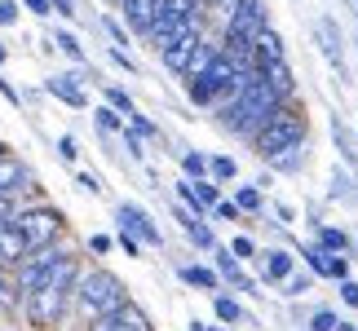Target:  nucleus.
<instances>
[{"instance_id":"nucleus-1","label":"nucleus","mask_w":358,"mask_h":331,"mask_svg":"<svg viewBox=\"0 0 358 331\" xmlns=\"http://www.w3.org/2000/svg\"><path fill=\"white\" fill-rule=\"evenodd\" d=\"M287 102L274 93V84L261 71H252L248 75V84H243V93H239V102H230V106H222V128H230L235 137H248V142H257L261 137V128L279 115Z\"/></svg>"},{"instance_id":"nucleus-2","label":"nucleus","mask_w":358,"mask_h":331,"mask_svg":"<svg viewBox=\"0 0 358 331\" xmlns=\"http://www.w3.org/2000/svg\"><path fill=\"white\" fill-rule=\"evenodd\" d=\"M76 305L89 323H102V318H115V314L129 305V287H124L111 270H89L76 287Z\"/></svg>"},{"instance_id":"nucleus-3","label":"nucleus","mask_w":358,"mask_h":331,"mask_svg":"<svg viewBox=\"0 0 358 331\" xmlns=\"http://www.w3.org/2000/svg\"><path fill=\"white\" fill-rule=\"evenodd\" d=\"M292 146H306V110H296L292 102H287L279 115H274L266 128H261V137H257V155L270 163L274 155H283V150H292Z\"/></svg>"},{"instance_id":"nucleus-4","label":"nucleus","mask_w":358,"mask_h":331,"mask_svg":"<svg viewBox=\"0 0 358 331\" xmlns=\"http://www.w3.org/2000/svg\"><path fill=\"white\" fill-rule=\"evenodd\" d=\"M13 226L22 230V239L31 243V252H40V247H53V239H58V230H62V216H58V208H22L13 216Z\"/></svg>"},{"instance_id":"nucleus-5","label":"nucleus","mask_w":358,"mask_h":331,"mask_svg":"<svg viewBox=\"0 0 358 331\" xmlns=\"http://www.w3.org/2000/svg\"><path fill=\"white\" fill-rule=\"evenodd\" d=\"M62 256H71V252H58V247H40V252H31L18 265V292H27V296L40 292V287L53 279V270H58Z\"/></svg>"},{"instance_id":"nucleus-6","label":"nucleus","mask_w":358,"mask_h":331,"mask_svg":"<svg viewBox=\"0 0 358 331\" xmlns=\"http://www.w3.org/2000/svg\"><path fill=\"white\" fill-rule=\"evenodd\" d=\"M66 300H71V292H58V287H40V292L27 296V323H31L36 331H49L58 327Z\"/></svg>"},{"instance_id":"nucleus-7","label":"nucleus","mask_w":358,"mask_h":331,"mask_svg":"<svg viewBox=\"0 0 358 331\" xmlns=\"http://www.w3.org/2000/svg\"><path fill=\"white\" fill-rule=\"evenodd\" d=\"M266 0H239L235 13L226 18V36L230 40H248V45H257V36L266 31Z\"/></svg>"},{"instance_id":"nucleus-8","label":"nucleus","mask_w":358,"mask_h":331,"mask_svg":"<svg viewBox=\"0 0 358 331\" xmlns=\"http://www.w3.org/2000/svg\"><path fill=\"white\" fill-rule=\"evenodd\" d=\"M115 216H120V230H124V234H133L137 243H150V247H159V226H155V221H150L142 208H137V203H120V208H115Z\"/></svg>"},{"instance_id":"nucleus-9","label":"nucleus","mask_w":358,"mask_h":331,"mask_svg":"<svg viewBox=\"0 0 358 331\" xmlns=\"http://www.w3.org/2000/svg\"><path fill=\"white\" fill-rule=\"evenodd\" d=\"M199 49H203V31H190V36L177 40V45L164 49L159 58H164V66H169V71H182V75H186V71H190V62L199 58Z\"/></svg>"},{"instance_id":"nucleus-10","label":"nucleus","mask_w":358,"mask_h":331,"mask_svg":"<svg viewBox=\"0 0 358 331\" xmlns=\"http://www.w3.org/2000/svg\"><path fill=\"white\" fill-rule=\"evenodd\" d=\"M27 256H31V243H27L22 230L13 226V216L0 221V265H13V270H18Z\"/></svg>"},{"instance_id":"nucleus-11","label":"nucleus","mask_w":358,"mask_h":331,"mask_svg":"<svg viewBox=\"0 0 358 331\" xmlns=\"http://www.w3.org/2000/svg\"><path fill=\"white\" fill-rule=\"evenodd\" d=\"M314 40H319L323 58L336 66V75L345 80V53H341V31H336V22H332V18H319V22H314Z\"/></svg>"},{"instance_id":"nucleus-12","label":"nucleus","mask_w":358,"mask_h":331,"mask_svg":"<svg viewBox=\"0 0 358 331\" xmlns=\"http://www.w3.org/2000/svg\"><path fill=\"white\" fill-rule=\"evenodd\" d=\"M124 22L133 27V31H142V36H150V27L159 22V9H164V0H124Z\"/></svg>"},{"instance_id":"nucleus-13","label":"nucleus","mask_w":358,"mask_h":331,"mask_svg":"<svg viewBox=\"0 0 358 331\" xmlns=\"http://www.w3.org/2000/svg\"><path fill=\"white\" fill-rule=\"evenodd\" d=\"M292 274H296V256H292V252H283V247H270V252L261 256V279H266V283H279V287H283Z\"/></svg>"},{"instance_id":"nucleus-14","label":"nucleus","mask_w":358,"mask_h":331,"mask_svg":"<svg viewBox=\"0 0 358 331\" xmlns=\"http://www.w3.org/2000/svg\"><path fill=\"white\" fill-rule=\"evenodd\" d=\"M217 274H222V279H226L230 287H235V292H248V296H261V292H257V283H252V279H248V274H243V265H239V256L230 252V247H222V252H217Z\"/></svg>"},{"instance_id":"nucleus-15","label":"nucleus","mask_w":358,"mask_h":331,"mask_svg":"<svg viewBox=\"0 0 358 331\" xmlns=\"http://www.w3.org/2000/svg\"><path fill=\"white\" fill-rule=\"evenodd\" d=\"M22 190H31V172H27V163L0 155V195L13 199V195H22Z\"/></svg>"},{"instance_id":"nucleus-16","label":"nucleus","mask_w":358,"mask_h":331,"mask_svg":"<svg viewBox=\"0 0 358 331\" xmlns=\"http://www.w3.org/2000/svg\"><path fill=\"white\" fill-rule=\"evenodd\" d=\"M45 93H49V98H58V102H66V106H76V110L89 106V98H85V89H80L76 75H49L45 80Z\"/></svg>"},{"instance_id":"nucleus-17","label":"nucleus","mask_w":358,"mask_h":331,"mask_svg":"<svg viewBox=\"0 0 358 331\" xmlns=\"http://www.w3.org/2000/svg\"><path fill=\"white\" fill-rule=\"evenodd\" d=\"M274 62H287V53H283V36L274 31V27H266V31L257 36V71H266Z\"/></svg>"},{"instance_id":"nucleus-18","label":"nucleus","mask_w":358,"mask_h":331,"mask_svg":"<svg viewBox=\"0 0 358 331\" xmlns=\"http://www.w3.org/2000/svg\"><path fill=\"white\" fill-rule=\"evenodd\" d=\"M314 243H319L323 252H332V256H350L354 252V234H345L341 226H319L314 230Z\"/></svg>"},{"instance_id":"nucleus-19","label":"nucleus","mask_w":358,"mask_h":331,"mask_svg":"<svg viewBox=\"0 0 358 331\" xmlns=\"http://www.w3.org/2000/svg\"><path fill=\"white\" fill-rule=\"evenodd\" d=\"M332 142L341 150V159H345V168L358 177V137L345 128V119H341V115H332Z\"/></svg>"},{"instance_id":"nucleus-20","label":"nucleus","mask_w":358,"mask_h":331,"mask_svg":"<svg viewBox=\"0 0 358 331\" xmlns=\"http://www.w3.org/2000/svg\"><path fill=\"white\" fill-rule=\"evenodd\" d=\"M177 221H182V230H186V239L195 243V247H203V252H213L217 247V239H213V230L203 226V221L190 212V208H177Z\"/></svg>"},{"instance_id":"nucleus-21","label":"nucleus","mask_w":358,"mask_h":331,"mask_svg":"<svg viewBox=\"0 0 358 331\" xmlns=\"http://www.w3.org/2000/svg\"><path fill=\"white\" fill-rule=\"evenodd\" d=\"M186 98L195 102V106H208V102H222V84L203 71V75H190L186 80Z\"/></svg>"},{"instance_id":"nucleus-22","label":"nucleus","mask_w":358,"mask_h":331,"mask_svg":"<svg viewBox=\"0 0 358 331\" xmlns=\"http://www.w3.org/2000/svg\"><path fill=\"white\" fill-rule=\"evenodd\" d=\"M274 84V93H279L283 102H292V93H296V80H292V66L287 62H274V66H266V71H261Z\"/></svg>"},{"instance_id":"nucleus-23","label":"nucleus","mask_w":358,"mask_h":331,"mask_svg":"<svg viewBox=\"0 0 358 331\" xmlns=\"http://www.w3.org/2000/svg\"><path fill=\"white\" fill-rule=\"evenodd\" d=\"M301 256H306V265H310V274L314 279H332V252H323L319 243H310V247H301Z\"/></svg>"},{"instance_id":"nucleus-24","label":"nucleus","mask_w":358,"mask_h":331,"mask_svg":"<svg viewBox=\"0 0 358 331\" xmlns=\"http://www.w3.org/2000/svg\"><path fill=\"white\" fill-rule=\"evenodd\" d=\"M182 279H186L190 287L213 292V296H217V287H222V274H217V270H203V265H182Z\"/></svg>"},{"instance_id":"nucleus-25","label":"nucleus","mask_w":358,"mask_h":331,"mask_svg":"<svg viewBox=\"0 0 358 331\" xmlns=\"http://www.w3.org/2000/svg\"><path fill=\"white\" fill-rule=\"evenodd\" d=\"M115 323H120V331H150V318H146V309L137 305V300H129V305L115 314Z\"/></svg>"},{"instance_id":"nucleus-26","label":"nucleus","mask_w":358,"mask_h":331,"mask_svg":"<svg viewBox=\"0 0 358 331\" xmlns=\"http://www.w3.org/2000/svg\"><path fill=\"white\" fill-rule=\"evenodd\" d=\"M213 309H217V318H222L226 327H230V323H248L243 305H239L235 296H226V292H217V296H213Z\"/></svg>"},{"instance_id":"nucleus-27","label":"nucleus","mask_w":358,"mask_h":331,"mask_svg":"<svg viewBox=\"0 0 358 331\" xmlns=\"http://www.w3.org/2000/svg\"><path fill=\"white\" fill-rule=\"evenodd\" d=\"M270 168L274 172H301L306 168V146H292V150H283V155H274Z\"/></svg>"},{"instance_id":"nucleus-28","label":"nucleus","mask_w":358,"mask_h":331,"mask_svg":"<svg viewBox=\"0 0 358 331\" xmlns=\"http://www.w3.org/2000/svg\"><path fill=\"white\" fill-rule=\"evenodd\" d=\"M332 199H358V190H354V172L350 168H332V190H327Z\"/></svg>"},{"instance_id":"nucleus-29","label":"nucleus","mask_w":358,"mask_h":331,"mask_svg":"<svg viewBox=\"0 0 358 331\" xmlns=\"http://www.w3.org/2000/svg\"><path fill=\"white\" fill-rule=\"evenodd\" d=\"M93 119H98L102 133H124V128H129V119H124L120 110H111V106H98V110H93Z\"/></svg>"},{"instance_id":"nucleus-30","label":"nucleus","mask_w":358,"mask_h":331,"mask_svg":"<svg viewBox=\"0 0 358 331\" xmlns=\"http://www.w3.org/2000/svg\"><path fill=\"white\" fill-rule=\"evenodd\" d=\"M208 172H213V182H235V177H239V163L230 159V155H213L208 159Z\"/></svg>"},{"instance_id":"nucleus-31","label":"nucleus","mask_w":358,"mask_h":331,"mask_svg":"<svg viewBox=\"0 0 358 331\" xmlns=\"http://www.w3.org/2000/svg\"><path fill=\"white\" fill-rule=\"evenodd\" d=\"M182 168H186L190 182H208V177H203V172H208V155H199V150H186V155H182Z\"/></svg>"},{"instance_id":"nucleus-32","label":"nucleus","mask_w":358,"mask_h":331,"mask_svg":"<svg viewBox=\"0 0 358 331\" xmlns=\"http://www.w3.org/2000/svg\"><path fill=\"white\" fill-rule=\"evenodd\" d=\"M53 45H58V49H62L71 62H89V58H85V45H80V40H76L71 31H53Z\"/></svg>"},{"instance_id":"nucleus-33","label":"nucleus","mask_w":358,"mask_h":331,"mask_svg":"<svg viewBox=\"0 0 358 331\" xmlns=\"http://www.w3.org/2000/svg\"><path fill=\"white\" fill-rule=\"evenodd\" d=\"M235 203H239L243 212H261V208H266V195H261V186H239Z\"/></svg>"},{"instance_id":"nucleus-34","label":"nucleus","mask_w":358,"mask_h":331,"mask_svg":"<svg viewBox=\"0 0 358 331\" xmlns=\"http://www.w3.org/2000/svg\"><path fill=\"white\" fill-rule=\"evenodd\" d=\"M106 106H111V110H120L124 119H133V115H137V106H133V98H129V93H124V89H115V84L106 89Z\"/></svg>"},{"instance_id":"nucleus-35","label":"nucleus","mask_w":358,"mask_h":331,"mask_svg":"<svg viewBox=\"0 0 358 331\" xmlns=\"http://www.w3.org/2000/svg\"><path fill=\"white\" fill-rule=\"evenodd\" d=\"M310 287H314V274H310V270H296L292 279L283 283V296H292V300H296V296H306Z\"/></svg>"},{"instance_id":"nucleus-36","label":"nucleus","mask_w":358,"mask_h":331,"mask_svg":"<svg viewBox=\"0 0 358 331\" xmlns=\"http://www.w3.org/2000/svg\"><path fill=\"white\" fill-rule=\"evenodd\" d=\"M190 186H195V195H199L203 208H217V203H222V190H217L213 177H208V182H190Z\"/></svg>"},{"instance_id":"nucleus-37","label":"nucleus","mask_w":358,"mask_h":331,"mask_svg":"<svg viewBox=\"0 0 358 331\" xmlns=\"http://www.w3.org/2000/svg\"><path fill=\"white\" fill-rule=\"evenodd\" d=\"M177 199H182V208H190L195 216H203V212H208V208L199 203V195H195V186H190V182H182V186H177Z\"/></svg>"},{"instance_id":"nucleus-38","label":"nucleus","mask_w":358,"mask_h":331,"mask_svg":"<svg viewBox=\"0 0 358 331\" xmlns=\"http://www.w3.org/2000/svg\"><path fill=\"white\" fill-rule=\"evenodd\" d=\"M341 318H336V309H314V318H310V331H336Z\"/></svg>"},{"instance_id":"nucleus-39","label":"nucleus","mask_w":358,"mask_h":331,"mask_svg":"<svg viewBox=\"0 0 358 331\" xmlns=\"http://www.w3.org/2000/svg\"><path fill=\"white\" fill-rule=\"evenodd\" d=\"M129 128H133L137 137H159V124H150V119L142 115V110H137V115L129 119Z\"/></svg>"},{"instance_id":"nucleus-40","label":"nucleus","mask_w":358,"mask_h":331,"mask_svg":"<svg viewBox=\"0 0 358 331\" xmlns=\"http://www.w3.org/2000/svg\"><path fill=\"white\" fill-rule=\"evenodd\" d=\"M230 252H235L239 260H252V256H257V243H252V239H248V234H239V239H235V243H230Z\"/></svg>"},{"instance_id":"nucleus-41","label":"nucleus","mask_w":358,"mask_h":331,"mask_svg":"<svg viewBox=\"0 0 358 331\" xmlns=\"http://www.w3.org/2000/svg\"><path fill=\"white\" fill-rule=\"evenodd\" d=\"M239 212H243V208H239L235 199H222V203L213 208V216H222V221H239Z\"/></svg>"},{"instance_id":"nucleus-42","label":"nucleus","mask_w":358,"mask_h":331,"mask_svg":"<svg viewBox=\"0 0 358 331\" xmlns=\"http://www.w3.org/2000/svg\"><path fill=\"white\" fill-rule=\"evenodd\" d=\"M120 137H124V146H129V155H133V159H146V150H142V137H137L133 128H124Z\"/></svg>"},{"instance_id":"nucleus-43","label":"nucleus","mask_w":358,"mask_h":331,"mask_svg":"<svg viewBox=\"0 0 358 331\" xmlns=\"http://www.w3.org/2000/svg\"><path fill=\"white\" fill-rule=\"evenodd\" d=\"M18 22V0H0V27Z\"/></svg>"},{"instance_id":"nucleus-44","label":"nucleus","mask_w":358,"mask_h":331,"mask_svg":"<svg viewBox=\"0 0 358 331\" xmlns=\"http://www.w3.org/2000/svg\"><path fill=\"white\" fill-rule=\"evenodd\" d=\"M341 300H345L350 309H358V283H354V279H345V283H341Z\"/></svg>"},{"instance_id":"nucleus-45","label":"nucleus","mask_w":358,"mask_h":331,"mask_svg":"<svg viewBox=\"0 0 358 331\" xmlns=\"http://www.w3.org/2000/svg\"><path fill=\"white\" fill-rule=\"evenodd\" d=\"M76 186H85L89 195H98V190H102V182H98V177H93V172H80V177H76Z\"/></svg>"},{"instance_id":"nucleus-46","label":"nucleus","mask_w":358,"mask_h":331,"mask_svg":"<svg viewBox=\"0 0 358 331\" xmlns=\"http://www.w3.org/2000/svg\"><path fill=\"white\" fill-rule=\"evenodd\" d=\"M120 247H124V256H137V252H142V243H137L133 234H124V230H120Z\"/></svg>"},{"instance_id":"nucleus-47","label":"nucleus","mask_w":358,"mask_h":331,"mask_svg":"<svg viewBox=\"0 0 358 331\" xmlns=\"http://www.w3.org/2000/svg\"><path fill=\"white\" fill-rule=\"evenodd\" d=\"M58 155H62L66 163L76 159V137H58Z\"/></svg>"},{"instance_id":"nucleus-48","label":"nucleus","mask_w":358,"mask_h":331,"mask_svg":"<svg viewBox=\"0 0 358 331\" xmlns=\"http://www.w3.org/2000/svg\"><path fill=\"white\" fill-rule=\"evenodd\" d=\"M49 5H53V13H62V18H76V5H71V0H49Z\"/></svg>"},{"instance_id":"nucleus-49","label":"nucleus","mask_w":358,"mask_h":331,"mask_svg":"<svg viewBox=\"0 0 358 331\" xmlns=\"http://www.w3.org/2000/svg\"><path fill=\"white\" fill-rule=\"evenodd\" d=\"M22 5L31 9V13H40V18H49V13H53V5H49V0H22Z\"/></svg>"},{"instance_id":"nucleus-50","label":"nucleus","mask_w":358,"mask_h":331,"mask_svg":"<svg viewBox=\"0 0 358 331\" xmlns=\"http://www.w3.org/2000/svg\"><path fill=\"white\" fill-rule=\"evenodd\" d=\"M111 62H120L124 71H137V66H133V58H129V53H124V49H115V45H111Z\"/></svg>"},{"instance_id":"nucleus-51","label":"nucleus","mask_w":358,"mask_h":331,"mask_svg":"<svg viewBox=\"0 0 358 331\" xmlns=\"http://www.w3.org/2000/svg\"><path fill=\"white\" fill-rule=\"evenodd\" d=\"M274 212H279L283 226H292V221H296V208H287V203H274Z\"/></svg>"},{"instance_id":"nucleus-52","label":"nucleus","mask_w":358,"mask_h":331,"mask_svg":"<svg viewBox=\"0 0 358 331\" xmlns=\"http://www.w3.org/2000/svg\"><path fill=\"white\" fill-rule=\"evenodd\" d=\"M89 243H93V252H111V239H106V234H93Z\"/></svg>"},{"instance_id":"nucleus-53","label":"nucleus","mask_w":358,"mask_h":331,"mask_svg":"<svg viewBox=\"0 0 358 331\" xmlns=\"http://www.w3.org/2000/svg\"><path fill=\"white\" fill-rule=\"evenodd\" d=\"M106 31H111V40H120V45H124V27L115 18H106Z\"/></svg>"},{"instance_id":"nucleus-54","label":"nucleus","mask_w":358,"mask_h":331,"mask_svg":"<svg viewBox=\"0 0 358 331\" xmlns=\"http://www.w3.org/2000/svg\"><path fill=\"white\" fill-rule=\"evenodd\" d=\"M336 331H358V323H345V318H341V327Z\"/></svg>"},{"instance_id":"nucleus-55","label":"nucleus","mask_w":358,"mask_h":331,"mask_svg":"<svg viewBox=\"0 0 358 331\" xmlns=\"http://www.w3.org/2000/svg\"><path fill=\"white\" fill-rule=\"evenodd\" d=\"M5 58H9V49H5V45H0V66H5Z\"/></svg>"},{"instance_id":"nucleus-56","label":"nucleus","mask_w":358,"mask_h":331,"mask_svg":"<svg viewBox=\"0 0 358 331\" xmlns=\"http://www.w3.org/2000/svg\"><path fill=\"white\" fill-rule=\"evenodd\" d=\"M190 331H203V323H190Z\"/></svg>"},{"instance_id":"nucleus-57","label":"nucleus","mask_w":358,"mask_h":331,"mask_svg":"<svg viewBox=\"0 0 358 331\" xmlns=\"http://www.w3.org/2000/svg\"><path fill=\"white\" fill-rule=\"evenodd\" d=\"M203 331H226V327H203Z\"/></svg>"},{"instance_id":"nucleus-58","label":"nucleus","mask_w":358,"mask_h":331,"mask_svg":"<svg viewBox=\"0 0 358 331\" xmlns=\"http://www.w3.org/2000/svg\"><path fill=\"white\" fill-rule=\"evenodd\" d=\"M354 252H358V234H354Z\"/></svg>"},{"instance_id":"nucleus-59","label":"nucleus","mask_w":358,"mask_h":331,"mask_svg":"<svg viewBox=\"0 0 358 331\" xmlns=\"http://www.w3.org/2000/svg\"><path fill=\"white\" fill-rule=\"evenodd\" d=\"M354 13H358V0H354Z\"/></svg>"},{"instance_id":"nucleus-60","label":"nucleus","mask_w":358,"mask_h":331,"mask_svg":"<svg viewBox=\"0 0 358 331\" xmlns=\"http://www.w3.org/2000/svg\"><path fill=\"white\" fill-rule=\"evenodd\" d=\"M115 5H124V0H115Z\"/></svg>"},{"instance_id":"nucleus-61","label":"nucleus","mask_w":358,"mask_h":331,"mask_svg":"<svg viewBox=\"0 0 358 331\" xmlns=\"http://www.w3.org/2000/svg\"><path fill=\"white\" fill-rule=\"evenodd\" d=\"M354 45H358V36H354Z\"/></svg>"}]
</instances>
